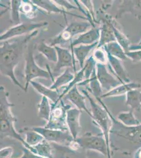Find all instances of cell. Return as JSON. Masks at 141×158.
I'll return each mask as SVG.
<instances>
[{"mask_svg": "<svg viewBox=\"0 0 141 158\" xmlns=\"http://www.w3.org/2000/svg\"><path fill=\"white\" fill-rule=\"evenodd\" d=\"M39 30L30 34L1 42L0 47V71L2 75L9 77L12 82L25 91V87L18 81L15 76V70L21 60L27 45L36 37Z\"/></svg>", "mask_w": 141, "mask_h": 158, "instance_id": "1", "label": "cell"}, {"mask_svg": "<svg viewBox=\"0 0 141 158\" xmlns=\"http://www.w3.org/2000/svg\"><path fill=\"white\" fill-rule=\"evenodd\" d=\"M0 117H1V139L6 138L15 139L20 141L23 147H28L27 143L20 133L15 128V123L17 118L13 114L11 108L15 105L8 100L9 94L3 86L0 87Z\"/></svg>", "mask_w": 141, "mask_h": 158, "instance_id": "2", "label": "cell"}, {"mask_svg": "<svg viewBox=\"0 0 141 158\" xmlns=\"http://www.w3.org/2000/svg\"><path fill=\"white\" fill-rule=\"evenodd\" d=\"M81 91L89 100L91 107L92 119L102 131V135L106 139L108 148L107 156H111L112 150L110 130L112 126V121L109 115L110 111L106 105L102 102V99L101 98L97 100L99 102L97 103L86 89L82 90Z\"/></svg>", "mask_w": 141, "mask_h": 158, "instance_id": "3", "label": "cell"}, {"mask_svg": "<svg viewBox=\"0 0 141 158\" xmlns=\"http://www.w3.org/2000/svg\"><path fill=\"white\" fill-rule=\"evenodd\" d=\"M34 43L30 42L27 48V53L25 56V92L27 91L30 82L37 77H42L44 79H51L54 82V77L51 72L50 68L47 65L48 71L41 68L36 63L34 56Z\"/></svg>", "mask_w": 141, "mask_h": 158, "instance_id": "4", "label": "cell"}, {"mask_svg": "<svg viewBox=\"0 0 141 158\" xmlns=\"http://www.w3.org/2000/svg\"><path fill=\"white\" fill-rule=\"evenodd\" d=\"M51 106L52 111L50 119L44 126L45 128L62 131L68 130L66 124V112L71 106L65 104L62 99Z\"/></svg>", "mask_w": 141, "mask_h": 158, "instance_id": "5", "label": "cell"}, {"mask_svg": "<svg viewBox=\"0 0 141 158\" xmlns=\"http://www.w3.org/2000/svg\"><path fill=\"white\" fill-rule=\"evenodd\" d=\"M75 140L83 150L97 151L107 156L108 148L103 135H94L91 132H87Z\"/></svg>", "mask_w": 141, "mask_h": 158, "instance_id": "6", "label": "cell"}, {"mask_svg": "<svg viewBox=\"0 0 141 158\" xmlns=\"http://www.w3.org/2000/svg\"><path fill=\"white\" fill-rule=\"evenodd\" d=\"M31 129L39 133L45 140L50 143L68 146L74 140L70 132L58 130L51 129L44 127H32Z\"/></svg>", "mask_w": 141, "mask_h": 158, "instance_id": "7", "label": "cell"}, {"mask_svg": "<svg viewBox=\"0 0 141 158\" xmlns=\"http://www.w3.org/2000/svg\"><path fill=\"white\" fill-rule=\"evenodd\" d=\"M48 24V22H42L35 23H23L19 24L11 27L3 34H1L0 41L1 42L6 41L13 38L30 34L34 31L46 27Z\"/></svg>", "mask_w": 141, "mask_h": 158, "instance_id": "8", "label": "cell"}, {"mask_svg": "<svg viewBox=\"0 0 141 158\" xmlns=\"http://www.w3.org/2000/svg\"><path fill=\"white\" fill-rule=\"evenodd\" d=\"M118 137L123 139L132 146L131 150H138L141 148V124L135 127H127L121 124L117 132Z\"/></svg>", "mask_w": 141, "mask_h": 158, "instance_id": "9", "label": "cell"}, {"mask_svg": "<svg viewBox=\"0 0 141 158\" xmlns=\"http://www.w3.org/2000/svg\"><path fill=\"white\" fill-rule=\"evenodd\" d=\"M54 47L57 51V61L53 70V77L57 76V74L59 73L63 68H72L75 74L77 73L75 58L72 52L68 49L61 47L56 46Z\"/></svg>", "mask_w": 141, "mask_h": 158, "instance_id": "10", "label": "cell"}, {"mask_svg": "<svg viewBox=\"0 0 141 158\" xmlns=\"http://www.w3.org/2000/svg\"><path fill=\"white\" fill-rule=\"evenodd\" d=\"M97 76L102 89L107 92L118 86L121 83L108 72L105 64L97 63Z\"/></svg>", "mask_w": 141, "mask_h": 158, "instance_id": "11", "label": "cell"}, {"mask_svg": "<svg viewBox=\"0 0 141 158\" xmlns=\"http://www.w3.org/2000/svg\"><path fill=\"white\" fill-rule=\"evenodd\" d=\"M82 111L77 108H71L66 112V124L68 130L74 140H76L82 129L80 116Z\"/></svg>", "mask_w": 141, "mask_h": 158, "instance_id": "12", "label": "cell"}, {"mask_svg": "<svg viewBox=\"0 0 141 158\" xmlns=\"http://www.w3.org/2000/svg\"><path fill=\"white\" fill-rule=\"evenodd\" d=\"M63 98L74 105L77 109L81 111H84L92 118L91 112L89 111L86 104L85 100L86 97L83 94H82L79 92L77 85H75L73 88H72Z\"/></svg>", "mask_w": 141, "mask_h": 158, "instance_id": "13", "label": "cell"}, {"mask_svg": "<svg viewBox=\"0 0 141 158\" xmlns=\"http://www.w3.org/2000/svg\"><path fill=\"white\" fill-rule=\"evenodd\" d=\"M100 38V27H92L86 32L80 34L77 38L73 39L69 47L72 50L74 47L81 44H92L93 43L98 42Z\"/></svg>", "mask_w": 141, "mask_h": 158, "instance_id": "14", "label": "cell"}, {"mask_svg": "<svg viewBox=\"0 0 141 158\" xmlns=\"http://www.w3.org/2000/svg\"><path fill=\"white\" fill-rule=\"evenodd\" d=\"M54 158H85L86 151H76L69 147L51 143Z\"/></svg>", "mask_w": 141, "mask_h": 158, "instance_id": "15", "label": "cell"}, {"mask_svg": "<svg viewBox=\"0 0 141 158\" xmlns=\"http://www.w3.org/2000/svg\"><path fill=\"white\" fill-rule=\"evenodd\" d=\"M98 42L90 45L81 44L77 47H74L71 50L72 53L75 59L78 61L81 69L83 68L84 64L86 61V58L89 56L90 52L97 47Z\"/></svg>", "mask_w": 141, "mask_h": 158, "instance_id": "16", "label": "cell"}, {"mask_svg": "<svg viewBox=\"0 0 141 158\" xmlns=\"http://www.w3.org/2000/svg\"><path fill=\"white\" fill-rule=\"evenodd\" d=\"M31 2L32 3L34 6H36L38 7L41 8L44 11H46L48 13H61L63 15H64L65 16L66 15H71L73 16H75L77 18L83 19L85 20H87L88 21V19L86 17H83L82 16H80L78 15H74L71 13L68 12L67 11H65L63 9H60V7H58L57 6H56L55 3L53 2V1H42V0H33L31 1Z\"/></svg>", "mask_w": 141, "mask_h": 158, "instance_id": "17", "label": "cell"}, {"mask_svg": "<svg viewBox=\"0 0 141 158\" xmlns=\"http://www.w3.org/2000/svg\"><path fill=\"white\" fill-rule=\"evenodd\" d=\"M100 28V38L96 49H100L108 43L116 41L113 31L106 20H104L103 23Z\"/></svg>", "mask_w": 141, "mask_h": 158, "instance_id": "18", "label": "cell"}, {"mask_svg": "<svg viewBox=\"0 0 141 158\" xmlns=\"http://www.w3.org/2000/svg\"><path fill=\"white\" fill-rule=\"evenodd\" d=\"M30 84L39 94L48 98L49 100L52 101L53 103H56L60 101V98L61 94H59L57 90L51 89L41 83L33 80L31 81Z\"/></svg>", "mask_w": 141, "mask_h": 158, "instance_id": "19", "label": "cell"}, {"mask_svg": "<svg viewBox=\"0 0 141 158\" xmlns=\"http://www.w3.org/2000/svg\"><path fill=\"white\" fill-rule=\"evenodd\" d=\"M28 149L36 155L43 158H54L52 144L45 139L36 146L30 147Z\"/></svg>", "mask_w": 141, "mask_h": 158, "instance_id": "20", "label": "cell"}, {"mask_svg": "<svg viewBox=\"0 0 141 158\" xmlns=\"http://www.w3.org/2000/svg\"><path fill=\"white\" fill-rule=\"evenodd\" d=\"M106 53L107 55V60L109 61V64L111 66V70L114 71L120 82L122 84H123V81H129L128 78L127 77L126 73H125V70L124 69L123 67L122 66L119 59L115 58L107 53Z\"/></svg>", "mask_w": 141, "mask_h": 158, "instance_id": "21", "label": "cell"}, {"mask_svg": "<svg viewBox=\"0 0 141 158\" xmlns=\"http://www.w3.org/2000/svg\"><path fill=\"white\" fill-rule=\"evenodd\" d=\"M36 50L44 56L48 61L56 63L57 61V51L55 47H51L45 43V39L41 41L36 45Z\"/></svg>", "mask_w": 141, "mask_h": 158, "instance_id": "22", "label": "cell"}, {"mask_svg": "<svg viewBox=\"0 0 141 158\" xmlns=\"http://www.w3.org/2000/svg\"><path fill=\"white\" fill-rule=\"evenodd\" d=\"M74 77L75 73L73 69L71 68H67L63 73L58 77L49 88L52 90H57L59 88L69 84L73 80Z\"/></svg>", "mask_w": 141, "mask_h": 158, "instance_id": "23", "label": "cell"}, {"mask_svg": "<svg viewBox=\"0 0 141 158\" xmlns=\"http://www.w3.org/2000/svg\"><path fill=\"white\" fill-rule=\"evenodd\" d=\"M141 87V85L135 83H131L128 84H122L121 85H118L110 91L107 92L106 94H102L100 98L111 97L118 95H121L124 94H127L131 90H134L136 88H139Z\"/></svg>", "mask_w": 141, "mask_h": 158, "instance_id": "24", "label": "cell"}, {"mask_svg": "<svg viewBox=\"0 0 141 158\" xmlns=\"http://www.w3.org/2000/svg\"><path fill=\"white\" fill-rule=\"evenodd\" d=\"M92 25L89 21L72 22L65 27L64 30L68 32L73 38L77 34L86 32V31Z\"/></svg>", "mask_w": 141, "mask_h": 158, "instance_id": "25", "label": "cell"}, {"mask_svg": "<svg viewBox=\"0 0 141 158\" xmlns=\"http://www.w3.org/2000/svg\"><path fill=\"white\" fill-rule=\"evenodd\" d=\"M20 132L24 133L25 135V138L24 140L28 146V147L27 148V149H29L30 147L37 145L44 139L41 135L28 127L21 129Z\"/></svg>", "mask_w": 141, "mask_h": 158, "instance_id": "26", "label": "cell"}, {"mask_svg": "<svg viewBox=\"0 0 141 158\" xmlns=\"http://www.w3.org/2000/svg\"><path fill=\"white\" fill-rule=\"evenodd\" d=\"M103 48L106 53H109L118 59L124 60L126 59L127 58L123 49L119 44V43L116 41L108 43Z\"/></svg>", "mask_w": 141, "mask_h": 158, "instance_id": "27", "label": "cell"}, {"mask_svg": "<svg viewBox=\"0 0 141 158\" xmlns=\"http://www.w3.org/2000/svg\"><path fill=\"white\" fill-rule=\"evenodd\" d=\"M38 108L39 118L48 122L52 111V106L49 102V99L42 96L41 100L38 104Z\"/></svg>", "mask_w": 141, "mask_h": 158, "instance_id": "28", "label": "cell"}, {"mask_svg": "<svg viewBox=\"0 0 141 158\" xmlns=\"http://www.w3.org/2000/svg\"><path fill=\"white\" fill-rule=\"evenodd\" d=\"M126 105L132 109L139 110L141 108V92L135 89L128 92L126 94Z\"/></svg>", "mask_w": 141, "mask_h": 158, "instance_id": "29", "label": "cell"}, {"mask_svg": "<svg viewBox=\"0 0 141 158\" xmlns=\"http://www.w3.org/2000/svg\"><path fill=\"white\" fill-rule=\"evenodd\" d=\"M118 119L127 127H135L140 124L139 121L134 117L132 111L120 113L118 115Z\"/></svg>", "mask_w": 141, "mask_h": 158, "instance_id": "30", "label": "cell"}, {"mask_svg": "<svg viewBox=\"0 0 141 158\" xmlns=\"http://www.w3.org/2000/svg\"><path fill=\"white\" fill-rule=\"evenodd\" d=\"M11 2V21L15 24V25H18L21 23L20 11L22 1L13 0Z\"/></svg>", "mask_w": 141, "mask_h": 158, "instance_id": "31", "label": "cell"}, {"mask_svg": "<svg viewBox=\"0 0 141 158\" xmlns=\"http://www.w3.org/2000/svg\"><path fill=\"white\" fill-rule=\"evenodd\" d=\"M93 56L96 61L98 62L97 63L106 64L107 59V55L106 52L102 50V49L101 48L95 49L93 52Z\"/></svg>", "mask_w": 141, "mask_h": 158, "instance_id": "32", "label": "cell"}, {"mask_svg": "<svg viewBox=\"0 0 141 158\" xmlns=\"http://www.w3.org/2000/svg\"><path fill=\"white\" fill-rule=\"evenodd\" d=\"M53 2L56 4H57V5L60 6L61 7L63 8V9L65 10V11H67L68 10H79L77 6L72 5L71 3H70V2H68V1H53Z\"/></svg>", "mask_w": 141, "mask_h": 158, "instance_id": "33", "label": "cell"}, {"mask_svg": "<svg viewBox=\"0 0 141 158\" xmlns=\"http://www.w3.org/2000/svg\"><path fill=\"white\" fill-rule=\"evenodd\" d=\"M13 152L14 150L12 147L3 148L0 150V158H11Z\"/></svg>", "mask_w": 141, "mask_h": 158, "instance_id": "34", "label": "cell"}, {"mask_svg": "<svg viewBox=\"0 0 141 158\" xmlns=\"http://www.w3.org/2000/svg\"><path fill=\"white\" fill-rule=\"evenodd\" d=\"M81 3H82L85 7L87 8L88 12L90 15H91L92 18H93L94 23H97V19L95 18V14L94 13V6H93V3L91 1H81Z\"/></svg>", "mask_w": 141, "mask_h": 158, "instance_id": "35", "label": "cell"}, {"mask_svg": "<svg viewBox=\"0 0 141 158\" xmlns=\"http://www.w3.org/2000/svg\"><path fill=\"white\" fill-rule=\"evenodd\" d=\"M127 57L131 58L133 62H136L141 61V50L129 51L125 53Z\"/></svg>", "mask_w": 141, "mask_h": 158, "instance_id": "36", "label": "cell"}, {"mask_svg": "<svg viewBox=\"0 0 141 158\" xmlns=\"http://www.w3.org/2000/svg\"><path fill=\"white\" fill-rule=\"evenodd\" d=\"M18 158H45L39 155H36L34 153L23 146V154L21 156Z\"/></svg>", "mask_w": 141, "mask_h": 158, "instance_id": "37", "label": "cell"}, {"mask_svg": "<svg viewBox=\"0 0 141 158\" xmlns=\"http://www.w3.org/2000/svg\"><path fill=\"white\" fill-rule=\"evenodd\" d=\"M85 158H107V156H104L101 153L97 151L87 150L86 151Z\"/></svg>", "mask_w": 141, "mask_h": 158, "instance_id": "38", "label": "cell"}, {"mask_svg": "<svg viewBox=\"0 0 141 158\" xmlns=\"http://www.w3.org/2000/svg\"><path fill=\"white\" fill-rule=\"evenodd\" d=\"M139 50H141V45H137V46H131L129 47V51H131Z\"/></svg>", "mask_w": 141, "mask_h": 158, "instance_id": "39", "label": "cell"}, {"mask_svg": "<svg viewBox=\"0 0 141 158\" xmlns=\"http://www.w3.org/2000/svg\"><path fill=\"white\" fill-rule=\"evenodd\" d=\"M134 158H141V148L138 149L134 155Z\"/></svg>", "mask_w": 141, "mask_h": 158, "instance_id": "40", "label": "cell"}, {"mask_svg": "<svg viewBox=\"0 0 141 158\" xmlns=\"http://www.w3.org/2000/svg\"><path fill=\"white\" fill-rule=\"evenodd\" d=\"M139 45H141V42H139Z\"/></svg>", "mask_w": 141, "mask_h": 158, "instance_id": "41", "label": "cell"}]
</instances>
